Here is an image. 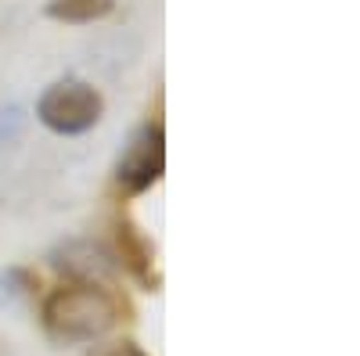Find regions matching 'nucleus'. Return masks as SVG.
Segmentation results:
<instances>
[{
	"label": "nucleus",
	"mask_w": 360,
	"mask_h": 356,
	"mask_svg": "<svg viewBox=\"0 0 360 356\" xmlns=\"http://www.w3.org/2000/svg\"><path fill=\"white\" fill-rule=\"evenodd\" d=\"M115 0H51L47 15L58 22H98L112 15Z\"/></svg>",
	"instance_id": "5"
},
{
	"label": "nucleus",
	"mask_w": 360,
	"mask_h": 356,
	"mask_svg": "<svg viewBox=\"0 0 360 356\" xmlns=\"http://www.w3.org/2000/svg\"><path fill=\"white\" fill-rule=\"evenodd\" d=\"M101 108L105 105L94 86H86L79 79H65V83H54L44 91L37 115L54 133H83L101 119Z\"/></svg>",
	"instance_id": "2"
},
{
	"label": "nucleus",
	"mask_w": 360,
	"mask_h": 356,
	"mask_svg": "<svg viewBox=\"0 0 360 356\" xmlns=\"http://www.w3.org/2000/svg\"><path fill=\"white\" fill-rule=\"evenodd\" d=\"M115 237H119V256H123V266L148 288H155L159 277H155V256H152V245L144 242V234L134 227V223H119L115 227Z\"/></svg>",
	"instance_id": "4"
},
{
	"label": "nucleus",
	"mask_w": 360,
	"mask_h": 356,
	"mask_svg": "<svg viewBox=\"0 0 360 356\" xmlns=\"http://www.w3.org/2000/svg\"><path fill=\"white\" fill-rule=\"evenodd\" d=\"M127 313V303L105 284L94 281H69L58 284L47 303H44V324L47 331L69 342H86V338H101L112 331Z\"/></svg>",
	"instance_id": "1"
},
{
	"label": "nucleus",
	"mask_w": 360,
	"mask_h": 356,
	"mask_svg": "<svg viewBox=\"0 0 360 356\" xmlns=\"http://www.w3.org/2000/svg\"><path fill=\"white\" fill-rule=\"evenodd\" d=\"M162 166H166L162 123H148L134 137V144L127 147V155L119 159L115 184H119V191H123V195H141V191H148L162 176Z\"/></svg>",
	"instance_id": "3"
},
{
	"label": "nucleus",
	"mask_w": 360,
	"mask_h": 356,
	"mask_svg": "<svg viewBox=\"0 0 360 356\" xmlns=\"http://www.w3.org/2000/svg\"><path fill=\"white\" fill-rule=\"evenodd\" d=\"M108 356H144V352H141L137 345H130V342H127V345H119V349H112Z\"/></svg>",
	"instance_id": "6"
}]
</instances>
